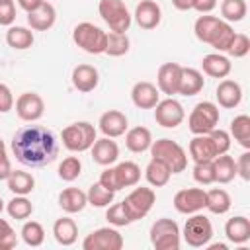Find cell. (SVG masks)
Listing matches in <instances>:
<instances>
[{
    "instance_id": "6da1fadb",
    "label": "cell",
    "mask_w": 250,
    "mask_h": 250,
    "mask_svg": "<svg viewBox=\"0 0 250 250\" xmlns=\"http://www.w3.org/2000/svg\"><path fill=\"white\" fill-rule=\"evenodd\" d=\"M12 152L21 164L41 168L57 158L59 143L53 131L41 125H27L16 131L12 139Z\"/></svg>"
},
{
    "instance_id": "7a4b0ae2",
    "label": "cell",
    "mask_w": 250,
    "mask_h": 250,
    "mask_svg": "<svg viewBox=\"0 0 250 250\" xmlns=\"http://www.w3.org/2000/svg\"><path fill=\"white\" fill-rule=\"evenodd\" d=\"M150 154H152V158L162 160V162L172 170V174L184 172L186 166H188L186 150H184L176 141H172V139H158V141H152V145H150Z\"/></svg>"
},
{
    "instance_id": "3957f363",
    "label": "cell",
    "mask_w": 250,
    "mask_h": 250,
    "mask_svg": "<svg viewBox=\"0 0 250 250\" xmlns=\"http://www.w3.org/2000/svg\"><path fill=\"white\" fill-rule=\"evenodd\" d=\"M96 141V127L88 121H78L62 129V145L72 152H84L92 148Z\"/></svg>"
},
{
    "instance_id": "277c9868",
    "label": "cell",
    "mask_w": 250,
    "mask_h": 250,
    "mask_svg": "<svg viewBox=\"0 0 250 250\" xmlns=\"http://www.w3.org/2000/svg\"><path fill=\"white\" fill-rule=\"evenodd\" d=\"M105 35H107L105 31H102L98 25H94L90 21L78 23L72 31L74 43L90 55H100L105 51Z\"/></svg>"
},
{
    "instance_id": "5b68a950",
    "label": "cell",
    "mask_w": 250,
    "mask_h": 250,
    "mask_svg": "<svg viewBox=\"0 0 250 250\" xmlns=\"http://www.w3.org/2000/svg\"><path fill=\"white\" fill-rule=\"evenodd\" d=\"M150 242L156 250H178L180 248V227L172 219H158L150 227Z\"/></svg>"
},
{
    "instance_id": "8992f818",
    "label": "cell",
    "mask_w": 250,
    "mask_h": 250,
    "mask_svg": "<svg viewBox=\"0 0 250 250\" xmlns=\"http://www.w3.org/2000/svg\"><path fill=\"white\" fill-rule=\"evenodd\" d=\"M219 123V107L213 102H199L188 119L189 131L193 135H205L209 131H213Z\"/></svg>"
},
{
    "instance_id": "52a82bcc",
    "label": "cell",
    "mask_w": 250,
    "mask_h": 250,
    "mask_svg": "<svg viewBox=\"0 0 250 250\" xmlns=\"http://www.w3.org/2000/svg\"><path fill=\"white\" fill-rule=\"evenodd\" d=\"M100 16L102 20L109 25L111 31L117 33H125L131 25V16L127 12V6L123 4V0H100Z\"/></svg>"
},
{
    "instance_id": "ba28073f",
    "label": "cell",
    "mask_w": 250,
    "mask_h": 250,
    "mask_svg": "<svg viewBox=\"0 0 250 250\" xmlns=\"http://www.w3.org/2000/svg\"><path fill=\"white\" fill-rule=\"evenodd\" d=\"M213 236V227H211V221L205 217V215H193L186 221V227H184V240L193 246V248H201V246H207L209 240Z\"/></svg>"
},
{
    "instance_id": "9c48e42d",
    "label": "cell",
    "mask_w": 250,
    "mask_h": 250,
    "mask_svg": "<svg viewBox=\"0 0 250 250\" xmlns=\"http://www.w3.org/2000/svg\"><path fill=\"white\" fill-rule=\"evenodd\" d=\"M154 201H156L154 191H152L150 188H143V186H141V188H135V189L123 199V203H125V207H127V211H129V215H131L133 221L146 217L148 211L152 209Z\"/></svg>"
},
{
    "instance_id": "30bf717a",
    "label": "cell",
    "mask_w": 250,
    "mask_h": 250,
    "mask_svg": "<svg viewBox=\"0 0 250 250\" xmlns=\"http://www.w3.org/2000/svg\"><path fill=\"white\" fill-rule=\"evenodd\" d=\"M84 250H121L123 248V236L109 227L98 229L92 234H88L82 242Z\"/></svg>"
},
{
    "instance_id": "8fae6325",
    "label": "cell",
    "mask_w": 250,
    "mask_h": 250,
    "mask_svg": "<svg viewBox=\"0 0 250 250\" xmlns=\"http://www.w3.org/2000/svg\"><path fill=\"white\" fill-rule=\"evenodd\" d=\"M205 203H207V191H203L201 188L180 189L174 195V207L178 213H184V215H191L205 209Z\"/></svg>"
},
{
    "instance_id": "7c38bea8",
    "label": "cell",
    "mask_w": 250,
    "mask_h": 250,
    "mask_svg": "<svg viewBox=\"0 0 250 250\" xmlns=\"http://www.w3.org/2000/svg\"><path fill=\"white\" fill-rule=\"evenodd\" d=\"M154 107H156V109H154V119H156V123L162 125V127H166V129L178 127V125L184 121V117H186L182 104L176 102L174 98H166V100L158 102Z\"/></svg>"
},
{
    "instance_id": "4fadbf2b",
    "label": "cell",
    "mask_w": 250,
    "mask_h": 250,
    "mask_svg": "<svg viewBox=\"0 0 250 250\" xmlns=\"http://www.w3.org/2000/svg\"><path fill=\"white\" fill-rule=\"evenodd\" d=\"M45 111V102L35 92H23L16 100V113L23 121H37Z\"/></svg>"
},
{
    "instance_id": "5bb4252c",
    "label": "cell",
    "mask_w": 250,
    "mask_h": 250,
    "mask_svg": "<svg viewBox=\"0 0 250 250\" xmlns=\"http://www.w3.org/2000/svg\"><path fill=\"white\" fill-rule=\"evenodd\" d=\"M180 76H182V66L178 62H164L158 68V76H156L158 90L164 92V94H168V96L178 94Z\"/></svg>"
},
{
    "instance_id": "9a60e30c",
    "label": "cell",
    "mask_w": 250,
    "mask_h": 250,
    "mask_svg": "<svg viewBox=\"0 0 250 250\" xmlns=\"http://www.w3.org/2000/svg\"><path fill=\"white\" fill-rule=\"evenodd\" d=\"M131 100L137 107L141 109H152L160 100H158V88L152 84V82H146V80H141L133 86L131 90Z\"/></svg>"
},
{
    "instance_id": "2e32d148",
    "label": "cell",
    "mask_w": 250,
    "mask_h": 250,
    "mask_svg": "<svg viewBox=\"0 0 250 250\" xmlns=\"http://www.w3.org/2000/svg\"><path fill=\"white\" fill-rule=\"evenodd\" d=\"M160 6L154 0H141V4H137L135 8V20L143 29H154L160 23Z\"/></svg>"
},
{
    "instance_id": "e0dca14e",
    "label": "cell",
    "mask_w": 250,
    "mask_h": 250,
    "mask_svg": "<svg viewBox=\"0 0 250 250\" xmlns=\"http://www.w3.org/2000/svg\"><path fill=\"white\" fill-rule=\"evenodd\" d=\"M119 156V146L115 141H111V137H104V139H96L92 145V158L96 164L102 166H109L117 160Z\"/></svg>"
},
{
    "instance_id": "ac0fdd59",
    "label": "cell",
    "mask_w": 250,
    "mask_h": 250,
    "mask_svg": "<svg viewBox=\"0 0 250 250\" xmlns=\"http://www.w3.org/2000/svg\"><path fill=\"white\" fill-rule=\"evenodd\" d=\"M100 131L105 137H121L127 131V117L119 109H109L100 117Z\"/></svg>"
},
{
    "instance_id": "d6986e66",
    "label": "cell",
    "mask_w": 250,
    "mask_h": 250,
    "mask_svg": "<svg viewBox=\"0 0 250 250\" xmlns=\"http://www.w3.org/2000/svg\"><path fill=\"white\" fill-rule=\"evenodd\" d=\"M55 20H57V12H55V8H53L51 2H43L37 10H33V12L27 14V23L35 31H47V29H51L53 23H55Z\"/></svg>"
},
{
    "instance_id": "ffe728a7",
    "label": "cell",
    "mask_w": 250,
    "mask_h": 250,
    "mask_svg": "<svg viewBox=\"0 0 250 250\" xmlns=\"http://www.w3.org/2000/svg\"><path fill=\"white\" fill-rule=\"evenodd\" d=\"M189 156L193 158V162H201V160H213L215 156H219L213 139L209 137V133L205 135H195L189 141Z\"/></svg>"
},
{
    "instance_id": "44dd1931",
    "label": "cell",
    "mask_w": 250,
    "mask_h": 250,
    "mask_svg": "<svg viewBox=\"0 0 250 250\" xmlns=\"http://www.w3.org/2000/svg\"><path fill=\"white\" fill-rule=\"evenodd\" d=\"M100 82V74L92 64H78L72 70V84L78 92H92Z\"/></svg>"
},
{
    "instance_id": "7402d4cb",
    "label": "cell",
    "mask_w": 250,
    "mask_h": 250,
    "mask_svg": "<svg viewBox=\"0 0 250 250\" xmlns=\"http://www.w3.org/2000/svg\"><path fill=\"white\" fill-rule=\"evenodd\" d=\"M215 96H217V102H219L221 107L232 109V107H236V105L240 104V100H242V88H240V84L234 82V80H223V82H219Z\"/></svg>"
},
{
    "instance_id": "603a6c76",
    "label": "cell",
    "mask_w": 250,
    "mask_h": 250,
    "mask_svg": "<svg viewBox=\"0 0 250 250\" xmlns=\"http://www.w3.org/2000/svg\"><path fill=\"white\" fill-rule=\"evenodd\" d=\"M201 68L207 76H213V78H225L229 76L232 64L229 61V57L221 55V53H209L203 57L201 61Z\"/></svg>"
},
{
    "instance_id": "cb8c5ba5",
    "label": "cell",
    "mask_w": 250,
    "mask_h": 250,
    "mask_svg": "<svg viewBox=\"0 0 250 250\" xmlns=\"http://www.w3.org/2000/svg\"><path fill=\"white\" fill-rule=\"evenodd\" d=\"M88 203V197L78 188H66L59 193V205L64 213H80Z\"/></svg>"
},
{
    "instance_id": "d4e9b609",
    "label": "cell",
    "mask_w": 250,
    "mask_h": 250,
    "mask_svg": "<svg viewBox=\"0 0 250 250\" xmlns=\"http://www.w3.org/2000/svg\"><path fill=\"white\" fill-rule=\"evenodd\" d=\"M203 74L195 68H184L182 66V76H180V86H178V94L182 96H195L203 90Z\"/></svg>"
},
{
    "instance_id": "484cf974",
    "label": "cell",
    "mask_w": 250,
    "mask_h": 250,
    "mask_svg": "<svg viewBox=\"0 0 250 250\" xmlns=\"http://www.w3.org/2000/svg\"><path fill=\"white\" fill-rule=\"evenodd\" d=\"M53 234H55V240L62 246H70L76 242L78 238V227L76 223L70 219V217H61L55 221L53 225Z\"/></svg>"
},
{
    "instance_id": "4316f807",
    "label": "cell",
    "mask_w": 250,
    "mask_h": 250,
    "mask_svg": "<svg viewBox=\"0 0 250 250\" xmlns=\"http://www.w3.org/2000/svg\"><path fill=\"white\" fill-rule=\"evenodd\" d=\"M125 145H127V148H129L131 152H145V150H148L150 145H152V135H150V131H148L146 127H143V125L133 127V129H129L127 135H125Z\"/></svg>"
},
{
    "instance_id": "83f0119b",
    "label": "cell",
    "mask_w": 250,
    "mask_h": 250,
    "mask_svg": "<svg viewBox=\"0 0 250 250\" xmlns=\"http://www.w3.org/2000/svg\"><path fill=\"white\" fill-rule=\"evenodd\" d=\"M225 234L230 242L242 244L250 238V221L246 217H232L225 225Z\"/></svg>"
},
{
    "instance_id": "f1b7e54d",
    "label": "cell",
    "mask_w": 250,
    "mask_h": 250,
    "mask_svg": "<svg viewBox=\"0 0 250 250\" xmlns=\"http://www.w3.org/2000/svg\"><path fill=\"white\" fill-rule=\"evenodd\" d=\"M35 188V180L29 172L23 170H12L8 176V189L16 195H27Z\"/></svg>"
},
{
    "instance_id": "f546056e",
    "label": "cell",
    "mask_w": 250,
    "mask_h": 250,
    "mask_svg": "<svg viewBox=\"0 0 250 250\" xmlns=\"http://www.w3.org/2000/svg\"><path fill=\"white\" fill-rule=\"evenodd\" d=\"M234 35H236V33H234V29H232V25H230L229 21L219 20L217 27L213 29V33H211V37H209V45L215 47L219 53H221V51H227V49L230 47Z\"/></svg>"
},
{
    "instance_id": "4dcf8cb0",
    "label": "cell",
    "mask_w": 250,
    "mask_h": 250,
    "mask_svg": "<svg viewBox=\"0 0 250 250\" xmlns=\"http://www.w3.org/2000/svg\"><path fill=\"white\" fill-rule=\"evenodd\" d=\"M213 166H215V182L229 184V182L234 180V176H236V162L227 152L215 156L213 158Z\"/></svg>"
},
{
    "instance_id": "1f68e13d",
    "label": "cell",
    "mask_w": 250,
    "mask_h": 250,
    "mask_svg": "<svg viewBox=\"0 0 250 250\" xmlns=\"http://www.w3.org/2000/svg\"><path fill=\"white\" fill-rule=\"evenodd\" d=\"M145 176H146V180H148L150 186L162 188V186L168 184V180H170V176H172V170H170L162 160L152 158V160L148 162L146 170H145Z\"/></svg>"
},
{
    "instance_id": "d6a6232c",
    "label": "cell",
    "mask_w": 250,
    "mask_h": 250,
    "mask_svg": "<svg viewBox=\"0 0 250 250\" xmlns=\"http://www.w3.org/2000/svg\"><path fill=\"white\" fill-rule=\"evenodd\" d=\"M113 170H115L119 188L137 186V182L141 180V168H139V164H135V162H131V160H125V162L117 164Z\"/></svg>"
},
{
    "instance_id": "836d02e7",
    "label": "cell",
    "mask_w": 250,
    "mask_h": 250,
    "mask_svg": "<svg viewBox=\"0 0 250 250\" xmlns=\"http://www.w3.org/2000/svg\"><path fill=\"white\" fill-rule=\"evenodd\" d=\"M6 43L12 47V49H29L33 45V31L27 29V27H20V25H12L8 31H6Z\"/></svg>"
},
{
    "instance_id": "e575fe53",
    "label": "cell",
    "mask_w": 250,
    "mask_h": 250,
    "mask_svg": "<svg viewBox=\"0 0 250 250\" xmlns=\"http://www.w3.org/2000/svg\"><path fill=\"white\" fill-rule=\"evenodd\" d=\"M230 195L221 189V188H215V189H209L207 191V203H205V209H209L211 213L215 215H223L230 209Z\"/></svg>"
},
{
    "instance_id": "d590c367",
    "label": "cell",
    "mask_w": 250,
    "mask_h": 250,
    "mask_svg": "<svg viewBox=\"0 0 250 250\" xmlns=\"http://www.w3.org/2000/svg\"><path fill=\"white\" fill-rule=\"evenodd\" d=\"M230 135L234 137V141H238V145L250 148V117L246 113L236 115L230 121Z\"/></svg>"
},
{
    "instance_id": "8d00e7d4",
    "label": "cell",
    "mask_w": 250,
    "mask_h": 250,
    "mask_svg": "<svg viewBox=\"0 0 250 250\" xmlns=\"http://www.w3.org/2000/svg\"><path fill=\"white\" fill-rule=\"evenodd\" d=\"M129 51V37L125 33L111 31L105 35V51L109 57H121Z\"/></svg>"
},
{
    "instance_id": "74e56055",
    "label": "cell",
    "mask_w": 250,
    "mask_h": 250,
    "mask_svg": "<svg viewBox=\"0 0 250 250\" xmlns=\"http://www.w3.org/2000/svg\"><path fill=\"white\" fill-rule=\"evenodd\" d=\"M6 209H8V215L18 221H23L33 213V205L29 199H25V195H16L14 199H10Z\"/></svg>"
},
{
    "instance_id": "f35d334b",
    "label": "cell",
    "mask_w": 250,
    "mask_h": 250,
    "mask_svg": "<svg viewBox=\"0 0 250 250\" xmlns=\"http://www.w3.org/2000/svg\"><path fill=\"white\" fill-rule=\"evenodd\" d=\"M246 12H248V6L244 0H223L221 4V16L227 21H240L244 20Z\"/></svg>"
},
{
    "instance_id": "ab89813d",
    "label": "cell",
    "mask_w": 250,
    "mask_h": 250,
    "mask_svg": "<svg viewBox=\"0 0 250 250\" xmlns=\"http://www.w3.org/2000/svg\"><path fill=\"white\" fill-rule=\"evenodd\" d=\"M21 238L27 246H41L43 240H45V230L41 227V223L37 221H27L23 227H21Z\"/></svg>"
},
{
    "instance_id": "60d3db41",
    "label": "cell",
    "mask_w": 250,
    "mask_h": 250,
    "mask_svg": "<svg viewBox=\"0 0 250 250\" xmlns=\"http://www.w3.org/2000/svg\"><path fill=\"white\" fill-rule=\"evenodd\" d=\"M113 195H115V193L109 191V189H105L100 182L92 184L90 189H88V193H86L88 203L94 205V207H105V205H109V203L113 201Z\"/></svg>"
},
{
    "instance_id": "b9f144b4",
    "label": "cell",
    "mask_w": 250,
    "mask_h": 250,
    "mask_svg": "<svg viewBox=\"0 0 250 250\" xmlns=\"http://www.w3.org/2000/svg\"><path fill=\"white\" fill-rule=\"evenodd\" d=\"M82 172V162L78 156H66L59 164V178L64 182H74Z\"/></svg>"
},
{
    "instance_id": "7bdbcfd3",
    "label": "cell",
    "mask_w": 250,
    "mask_h": 250,
    "mask_svg": "<svg viewBox=\"0 0 250 250\" xmlns=\"http://www.w3.org/2000/svg\"><path fill=\"white\" fill-rule=\"evenodd\" d=\"M217 23H219V18H215V16H199L193 25L195 37L203 43H209V37H211L213 29L217 27Z\"/></svg>"
},
{
    "instance_id": "ee69618b",
    "label": "cell",
    "mask_w": 250,
    "mask_h": 250,
    "mask_svg": "<svg viewBox=\"0 0 250 250\" xmlns=\"http://www.w3.org/2000/svg\"><path fill=\"white\" fill-rule=\"evenodd\" d=\"M105 219L113 227H127V225L133 223V219H131V215H129V211H127V207H125L123 201L121 203H115V205H109V209L105 213Z\"/></svg>"
},
{
    "instance_id": "f6af8a7d",
    "label": "cell",
    "mask_w": 250,
    "mask_h": 250,
    "mask_svg": "<svg viewBox=\"0 0 250 250\" xmlns=\"http://www.w3.org/2000/svg\"><path fill=\"white\" fill-rule=\"evenodd\" d=\"M193 180L201 186H209L215 182V166L213 160H201L193 166Z\"/></svg>"
},
{
    "instance_id": "bcb514c9",
    "label": "cell",
    "mask_w": 250,
    "mask_h": 250,
    "mask_svg": "<svg viewBox=\"0 0 250 250\" xmlns=\"http://www.w3.org/2000/svg\"><path fill=\"white\" fill-rule=\"evenodd\" d=\"M248 51H250V39L244 33H236L232 43H230V47L227 49V53L230 57H234V59H240V57L248 55Z\"/></svg>"
},
{
    "instance_id": "7dc6e473",
    "label": "cell",
    "mask_w": 250,
    "mask_h": 250,
    "mask_svg": "<svg viewBox=\"0 0 250 250\" xmlns=\"http://www.w3.org/2000/svg\"><path fill=\"white\" fill-rule=\"evenodd\" d=\"M18 244V236L8 221L0 219V250H12Z\"/></svg>"
},
{
    "instance_id": "c3c4849f",
    "label": "cell",
    "mask_w": 250,
    "mask_h": 250,
    "mask_svg": "<svg viewBox=\"0 0 250 250\" xmlns=\"http://www.w3.org/2000/svg\"><path fill=\"white\" fill-rule=\"evenodd\" d=\"M209 137L213 139V143H215V148H217V152L219 154H225L229 148H230V135L227 133V131H223V129H213V131H209Z\"/></svg>"
},
{
    "instance_id": "681fc988",
    "label": "cell",
    "mask_w": 250,
    "mask_h": 250,
    "mask_svg": "<svg viewBox=\"0 0 250 250\" xmlns=\"http://www.w3.org/2000/svg\"><path fill=\"white\" fill-rule=\"evenodd\" d=\"M16 20L14 0H0V25H12Z\"/></svg>"
},
{
    "instance_id": "f907efd6",
    "label": "cell",
    "mask_w": 250,
    "mask_h": 250,
    "mask_svg": "<svg viewBox=\"0 0 250 250\" xmlns=\"http://www.w3.org/2000/svg\"><path fill=\"white\" fill-rule=\"evenodd\" d=\"M100 184L105 188V189H109V191H119L121 188H119V182H117V176H115V170L113 168H105L104 172H102V176H100Z\"/></svg>"
},
{
    "instance_id": "816d5d0a",
    "label": "cell",
    "mask_w": 250,
    "mask_h": 250,
    "mask_svg": "<svg viewBox=\"0 0 250 250\" xmlns=\"http://www.w3.org/2000/svg\"><path fill=\"white\" fill-rule=\"evenodd\" d=\"M14 107V96L6 84H0V113H8Z\"/></svg>"
},
{
    "instance_id": "f5cc1de1",
    "label": "cell",
    "mask_w": 250,
    "mask_h": 250,
    "mask_svg": "<svg viewBox=\"0 0 250 250\" xmlns=\"http://www.w3.org/2000/svg\"><path fill=\"white\" fill-rule=\"evenodd\" d=\"M236 174H240L242 180H250V152H242L236 160Z\"/></svg>"
},
{
    "instance_id": "db71d44e",
    "label": "cell",
    "mask_w": 250,
    "mask_h": 250,
    "mask_svg": "<svg viewBox=\"0 0 250 250\" xmlns=\"http://www.w3.org/2000/svg\"><path fill=\"white\" fill-rule=\"evenodd\" d=\"M215 6H217V0H191V8L201 14H209Z\"/></svg>"
},
{
    "instance_id": "11a10c76",
    "label": "cell",
    "mask_w": 250,
    "mask_h": 250,
    "mask_svg": "<svg viewBox=\"0 0 250 250\" xmlns=\"http://www.w3.org/2000/svg\"><path fill=\"white\" fill-rule=\"evenodd\" d=\"M10 172H12L10 158H8V156H6V152H4V154H0V180H8Z\"/></svg>"
},
{
    "instance_id": "9f6ffc18",
    "label": "cell",
    "mask_w": 250,
    "mask_h": 250,
    "mask_svg": "<svg viewBox=\"0 0 250 250\" xmlns=\"http://www.w3.org/2000/svg\"><path fill=\"white\" fill-rule=\"evenodd\" d=\"M43 2H45V0H18L20 8H21V10H25L27 14H29V12H33V10H37Z\"/></svg>"
},
{
    "instance_id": "6f0895ef",
    "label": "cell",
    "mask_w": 250,
    "mask_h": 250,
    "mask_svg": "<svg viewBox=\"0 0 250 250\" xmlns=\"http://www.w3.org/2000/svg\"><path fill=\"white\" fill-rule=\"evenodd\" d=\"M172 4L176 10H182V12L191 10V0H172Z\"/></svg>"
},
{
    "instance_id": "680465c9",
    "label": "cell",
    "mask_w": 250,
    "mask_h": 250,
    "mask_svg": "<svg viewBox=\"0 0 250 250\" xmlns=\"http://www.w3.org/2000/svg\"><path fill=\"white\" fill-rule=\"evenodd\" d=\"M209 250H227V246L225 244H211Z\"/></svg>"
},
{
    "instance_id": "91938a15",
    "label": "cell",
    "mask_w": 250,
    "mask_h": 250,
    "mask_svg": "<svg viewBox=\"0 0 250 250\" xmlns=\"http://www.w3.org/2000/svg\"><path fill=\"white\" fill-rule=\"evenodd\" d=\"M6 152V146H4V141L0 139V154H4Z\"/></svg>"
},
{
    "instance_id": "94428289",
    "label": "cell",
    "mask_w": 250,
    "mask_h": 250,
    "mask_svg": "<svg viewBox=\"0 0 250 250\" xmlns=\"http://www.w3.org/2000/svg\"><path fill=\"white\" fill-rule=\"evenodd\" d=\"M2 209H4V201H2V197H0V213H2Z\"/></svg>"
}]
</instances>
